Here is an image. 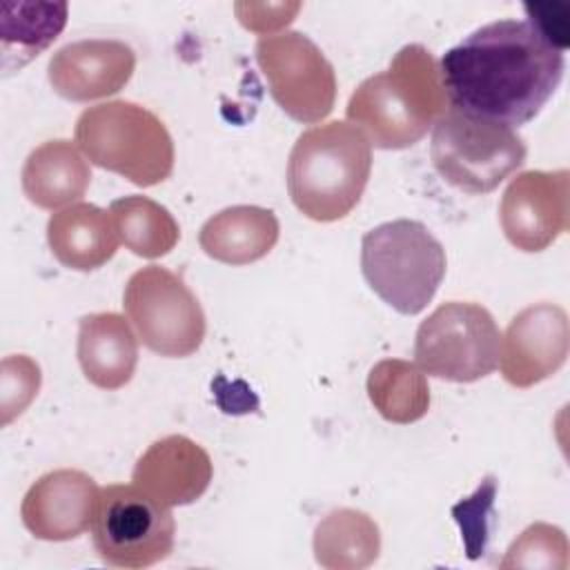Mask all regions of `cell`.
Masks as SVG:
<instances>
[{
    "instance_id": "2",
    "label": "cell",
    "mask_w": 570,
    "mask_h": 570,
    "mask_svg": "<svg viewBox=\"0 0 570 570\" xmlns=\"http://www.w3.org/2000/svg\"><path fill=\"white\" fill-rule=\"evenodd\" d=\"M439 62L423 45L401 47L385 71L365 78L347 100V122L379 149L419 142L448 111Z\"/></svg>"
},
{
    "instance_id": "25",
    "label": "cell",
    "mask_w": 570,
    "mask_h": 570,
    "mask_svg": "<svg viewBox=\"0 0 570 570\" xmlns=\"http://www.w3.org/2000/svg\"><path fill=\"white\" fill-rule=\"evenodd\" d=\"M40 367L24 354L4 356L0 365V414L2 425L20 416L40 390Z\"/></svg>"
},
{
    "instance_id": "3",
    "label": "cell",
    "mask_w": 570,
    "mask_h": 570,
    "mask_svg": "<svg viewBox=\"0 0 570 570\" xmlns=\"http://www.w3.org/2000/svg\"><path fill=\"white\" fill-rule=\"evenodd\" d=\"M372 171V145L347 120L305 129L287 160V191L296 209L318 223L345 218L361 200Z\"/></svg>"
},
{
    "instance_id": "10",
    "label": "cell",
    "mask_w": 570,
    "mask_h": 570,
    "mask_svg": "<svg viewBox=\"0 0 570 570\" xmlns=\"http://www.w3.org/2000/svg\"><path fill=\"white\" fill-rule=\"evenodd\" d=\"M256 62L272 98L298 122H321L336 100V73L325 53L301 31L261 36Z\"/></svg>"
},
{
    "instance_id": "21",
    "label": "cell",
    "mask_w": 570,
    "mask_h": 570,
    "mask_svg": "<svg viewBox=\"0 0 570 570\" xmlns=\"http://www.w3.org/2000/svg\"><path fill=\"white\" fill-rule=\"evenodd\" d=\"M16 16L2 7V69L11 73L40 56L65 29V2H11Z\"/></svg>"
},
{
    "instance_id": "12",
    "label": "cell",
    "mask_w": 570,
    "mask_h": 570,
    "mask_svg": "<svg viewBox=\"0 0 570 570\" xmlns=\"http://www.w3.org/2000/svg\"><path fill=\"white\" fill-rule=\"evenodd\" d=\"M568 314L554 303L523 307L505 327L499 367L514 387H532L552 376L568 358Z\"/></svg>"
},
{
    "instance_id": "4",
    "label": "cell",
    "mask_w": 570,
    "mask_h": 570,
    "mask_svg": "<svg viewBox=\"0 0 570 570\" xmlns=\"http://www.w3.org/2000/svg\"><path fill=\"white\" fill-rule=\"evenodd\" d=\"M73 136L89 163L138 187H154L174 169V140L165 122L138 102L107 100L87 107Z\"/></svg>"
},
{
    "instance_id": "8",
    "label": "cell",
    "mask_w": 570,
    "mask_h": 570,
    "mask_svg": "<svg viewBox=\"0 0 570 570\" xmlns=\"http://www.w3.org/2000/svg\"><path fill=\"white\" fill-rule=\"evenodd\" d=\"M499 345L501 332L483 305L448 301L421 321L414 358L430 376L472 383L497 370Z\"/></svg>"
},
{
    "instance_id": "9",
    "label": "cell",
    "mask_w": 570,
    "mask_h": 570,
    "mask_svg": "<svg viewBox=\"0 0 570 570\" xmlns=\"http://www.w3.org/2000/svg\"><path fill=\"white\" fill-rule=\"evenodd\" d=\"M122 307L138 341L167 358L191 356L205 338L207 321L185 281L160 265L134 272L122 292Z\"/></svg>"
},
{
    "instance_id": "27",
    "label": "cell",
    "mask_w": 570,
    "mask_h": 570,
    "mask_svg": "<svg viewBox=\"0 0 570 570\" xmlns=\"http://www.w3.org/2000/svg\"><path fill=\"white\" fill-rule=\"evenodd\" d=\"M234 11L245 29L272 36L294 20L301 2H236Z\"/></svg>"
},
{
    "instance_id": "5",
    "label": "cell",
    "mask_w": 570,
    "mask_h": 570,
    "mask_svg": "<svg viewBox=\"0 0 570 570\" xmlns=\"http://www.w3.org/2000/svg\"><path fill=\"white\" fill-rule=\"evenodd\" d=\"M445 249L432 232L410 218L381 223L361 240V272L390 307L414 316L428 307L445 276Z\"/></svg>"
},
{
    "instance_id": "13",
    "label": "cell",
    "mask_w": 570,
    "mask_h": 570,
    "mask_svg": "<svg viewBox=\"0 0 570 570\" xmlns=\"http://www.w3.org/2000/svg\"><path fill=\"white\" fill-rule=\"evenodd\" d=\"M136 69V53L122 40L87 38L60 47L47 65L49 85L71 102L118 94Z\"/></svg>"
},
{
    "instance_id": "22",
    "label": "cell",
    "mask_w": 570,
    "mask_h": 570,
    "mask_svg": "<svg viewBox=\"0 0 570 570\" xmlns=\"http://www.w3.org/2000/svg\"><path fill=\"white\" fill-rule=\"evenodd\" d=\"M367 396L374 410L390 423L407 425L430 410L425 372L403 358H383L367 374Z\"/></svg>"
},
{
    "instance_id": "14",
    "label": "cell",
    "mask_w": 570,
    "mask_h": 570,
    "mask_svg": "<svg viewBox=\"0 0 570 570\" xmlns=\"http://www.w3.org/2000/svg\"><path fill=\"white\" fill-rule=\"evenodd\" d=\"M98 499L96 481L71 468L42 474L24 494L20 517L24 528L42 541H69L91 528Z\"/></svg>"
},
{
    "instance_id": "6",
    "label": "cell",
    "mask_w": 570,
    "mask_h": 570,
    "mask_svg": "<svg viewBox=\"0 0 570 570\" xmlns=\"http://www.w3.org/2000/svg\"><path fill=\"white\" fill-rule=\"evenodd\" d=\"M525 142L514 127L456 107H448L432 127L430 156L434 169L443 180L468 194H485L499 187L525 163Z\"/></svg>"
},
{
    "instance_id": "23",
    "label": "cell",
    "mask_w": 570,
    "mask_h": 570,
    "mask_svg": "<svg viewBox=\"0 0 570 570\" xmlns=\"http://www.w3.org/2000/svg\"><path fill=\"white\" fill-rule=\"evenodd\" d=\"M109 214L120 243L142 258H160L169 254L180 227L167 207L147 196H122L109 205Z\"/></svg>"
},
{
    "instance_id": "20",
    "label": "cell",
    "mask_w": 570,
    "mask_h": 570,
    "mask_svg": "<svg viewBox=\"0 0 570 570\" xmlns=\"http://www.w3.org/2000/svg\"><path fill=\"white\" fill-rule=\"evenodd\" d=\"M312 546L318 566L327 570H361L379 559L381 530L370 514L338 508L318 521Z\"/></svg>"
},
{
    "instance_id": "19",
    "label": "cell",
    "mask_w": 570,
    "mask_h": 570,
    "mask_svg": "<svg viewBox=\"0 0 570 570\" xmlns=\"http://www.w3.org/2000/svg\"><path fill=\"white\" fill-rule=\"evenodd\" d=\"M22 191L40 209L69 207L91 183V169L80 149L65 138L38 145L22 167Z\"/></svg>"
},
{
    "instance_id": "15",
    "label": "cell",
    "mask_w": 570,
    "mask_h": 570,
    "mask_svg": "<svg viewBox=\"0 0 570 570\" xmlns=\"http://www.w3.org/2000/svg\"><path fill=\"white\" fill-rule=\"evenodd\" d=\"M214 465L203 445L185 434L154 441L136 461L131 481L154 501L174 508L194 503L205 494Z\"/></svg>"
},
{
    "instance_id": "11",
    "label": "cell",
    "mask_w": 570,
    "mask_h": 570,
    "mask_svg": "<svg viewBox=\"0 0 570 570\" xmlns=\"http://www.w3.org/2000/svg\"><path fill=\"white\" fill-rule=\"evenodd\" d=\"M499 223L521 252L550 247L570 225L568 169H530L512 178L499 203Z\"/></svg>"
},
{
    "instance_id": "1",
    "label": "cell",
    "mask_w": 570,
    "mask_h": 570,
    "mask_svg": "<svg viewBox=\"0 0 570 570\" xmlns=\"http://www.w3.org/2000/svg\"><path fill=\"white\" fill-rule=\"evenodd\" d=\"M563 67V51L532 22L505 18L448 49L439 73L450 107L519 127L552 98Z\"/></svg>"
},
{
    "instance_id": "7",
    "label": "cell",
    "mask_w": 570,
    "mask_h": 570,
    "mask_svg": "<svg viewBox=\"0 0 570 570\" xmlns=\"http://www.w3.org/2000/svg\"><path fill=\"white\" fill-rule=\"evenodd\" d=\"M89 530L94 548L107 566L138 570L171 554L176 521L167 505L134 483H111L98 490Z\"/></svg>"
},
{
    "instance_id": "26",
    "label": "cell",
    "mask_w": 570,
    "mask_h": 570,
    "mask_svg": "<svg viewBox=\"0 0 570 570\" xmlns=\"http://www.w3.org/2000/svg\"><path fill=\"white\" fill-rule=\"evenodd\" d=\"M494 494H497V481L488 476L470 499L452 508V517L461 528V537L470 559L481 557L485 550V543L490 537V517H492Z\"/></svg>"
},
{
    "instance_id": "16",
    "label": "cell",
    "mask_w": 570,
    "mask_h": 570,
    "mask_svg": "<svg viewBox=\"0 0 570 570\" xmlns=\"http://www.w3.org/2000/svg\"><path fill=\"white\" fill-rule=\"evenodd\" d=\"M78 363L85 379L100 390L127 385L138 365V338L116 312L87 314L78 321Z\"/></svg>"
},
{
    "instance_id": "18",
    "label": "cell",
    "mask_w": 570,
    "mask_h": 570,
    "mask_svg": "<svg viewBox=\"0 0 570 570\" xmlns=\"http://www.w3.org/2000/svg\"><path fill=\"white\" fill-rule=\"evenodd\" d=\"M281 234L272 209L258 205H234L209 216L198 234L200 249L227 265H249L267 256Z\"/></svg>"
},
{
    "instance_id": "17",
    "label": "cell",
    "mask_w": 570,
    "mask_h": 570,
    "mask_svg": "<svg viewBox=\"0 0 570 570\" xmlns=\"http://www.w3.org/2000/svg\"><path fill=\"white\" fill-rule=\"evenodd\" d=\"M47 243L60 265L91 272L114 258L120 238L109 212L91 203H73L51 214Z\"/></svg>"
},
{
    "instance_id": "24",
    "label": "cell",
    "mask_w": 570,
    "mask_h": 570,
    "mask_svg": "<svg viewBox=\"0 0 570 570\" xmlns=\"http://www.w3.org/2000/svg\"><path fill=\"white\" fill-rule=\"evenodd\" d=\"M568 566V539L561 528L550 523L528 525L508 548L501 568H552Z\"/></svg>"
}]
</instances>
